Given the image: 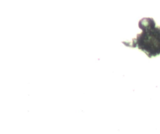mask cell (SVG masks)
<instances>
[{"label": "cell", "mask_w": 160, "mask_h": 134, "mask_svg": "<svg viewBox=\"0 0 160 134\" xmlns=\"http://www.w3.org/2000/svg\"><path fill=\"white\" fill-rule=\"evenodd\" d=\"M142 31L131 42H122L131 48H138L149 58L160 54V26L156 25L152 18H143L139 22Z\"/></svg>", "instance_id": "1"}]
</instances>
